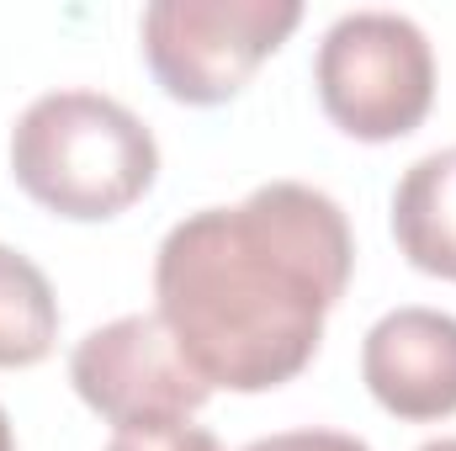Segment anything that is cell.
<instances>
[{
  "instance_id": "1",
  "label": "cell",
  "mask_w": 456,
  "mask_h": 451,
  "mask_svg": "<svg viewBox=\"0 0 456 451\" xmlns=\"http://www.w3.org/2000/svg\"><path fill=\"white\" fill-rule=\"evenodd\" d=\"M350 271L355 239L340 202L271 181L233 208L186 213L159 239L154 314L208 388L271 393L319 356Z\"/></svg>"
},
{
  "instance_id": "2",
  "label": "cell",
  "mask_w": 456,
  "mask_h": 451,
  "mask_svg": "<svg viewBox=\"0 0 456 451\" xmlns=\"http://www.w3.org/2000/svg\"><path fill=\"white\" fill-rule=\"evenodd\" d=\"M16 186L69 224H107L159 181V144L143 117L102 91H48L11 127Z\"/></svg>"
},
{
  "instance_id": "3",
  "label": "cell",
  "mask_w": 456,
  "mask_h": 451,
  "mask_svg": "<svg viewBox=\"0 0 456 451\" xmlns=\"http://www.w3.org/2000/svg\"><path fill=\"white\" fill-rule=\"evenodd\" d=\"M319 107L345 138H409L436 107L430 37L398 11H345L314 59Z\"/></svg>"
},
{
  "instance_id": "4",
  "label": "cell",
  "mask_w": 456,
  "mask_h": 451,
  "mask_svg": "<svg viewBox=\"0 0 456 451\" xmlns=\"http://www.w3.org/2000/svg\"><path fill=\"white\" fill-rule=\"evenodd\" d=\"M297 0H154L138 21L154 86L181 107H224L297 32Z\"/></svg>"
},
{
  "instance_id": "5",
  "label": "cell",
  "mask_w": 456,
  "mask_h": 451,
  "mask_svg": "<svg viewBox=\"0 0 456 451\" xmlns=\"http://www.w3.org/2000/svg\"><path fill=\"white\" fill-rule=\"evenodd\" d=\"M69 382L91 414L117 430L191 420L213 388L186 366L159 314H122L69 350Z\"/></svg>"
},
{
  "instance_id": "6",
  "label": "cell",
  "mask_w": 456,
  "mask_h": 451,
  "mask_svg": "<svg viewBox=\"0 0 456 451\" xmlns=\"http://www.w3.org/2000/svg\"><path fill=\"white\" fill-rule=\"evenodd\" d=\"M366 393L409 425L456 414V314L441 308H393L361 340Z\"/></svg>"
},
{
  "instance_id": "7",
  "label": "cell",
  "mask_w": 456,
  "mask_h": 451,
  "mask_svg": "<svg viewBox=\"0 0 456 451\" xmlns=\"http://www.w3.org/2000/svg\"><path fill=\"white\" fill-rule=\"evenodd\" d=\"M393 239L414 271L456 282V144L403 170L393 192Z\"/></svg>"
},
{
  "instance_id": "8",
  "label": "cell",
  "mask_w": 456,
  "mask_h": 451,
  "mask_svg": "<svg viewBox=\"0 0 456 451\" xmlns=\"http://www.w3.org/2000/svg\"><path fill=\"white\" fill-rule=\"evenodd\" d=\"M59 345V298L37 260L0 244V372L48 361Z\"/></svg>"
},
{
  "instance_id": "9",
  "label": "cell",
  "mask_w": 456,
  "mask_h": 451,
  "mask_svg": "<svg viewBox=\"0 0 456 451\" xmlns=\"http://www.w3.org/2000/svg\"><path fill=\"white\" fill-rule=\"evenodd\" d=\"M107 451H224V441L208 425L175 420V425H138V430H117ZM239 451H371L361 436L345 430H281V436H260Z\"/></svg>"
},
{
  "instance_id": "10",
  "label": "cell",
  "mask_w": 456,
  "mask_h": 451,
  "mask_svg": "<svg viewBox=\"0 0 456 451\" xmlns=\"http://www.w3.org/2000/svg\"><path fill=\"white\" fill-rule=\"evenodd\" d=\"M0 451H16V430H11V414L0 409Z\"/></svg>"
},
{
  "instance_id": "11",
  "label": "cell",
  "mask_w": 456,
  "mask_h": 451,
  "mask_svg": "<svg viewBox=\"0 0 456 451\" xmlns=\"http://www.w3.org/2000/svg\"><path fill=\"white\" fill-rule=\"evenodd\" d=\"M419 451H456V436H441V441H425Z\"/></svg>"
}]
</instances>
